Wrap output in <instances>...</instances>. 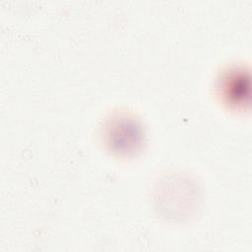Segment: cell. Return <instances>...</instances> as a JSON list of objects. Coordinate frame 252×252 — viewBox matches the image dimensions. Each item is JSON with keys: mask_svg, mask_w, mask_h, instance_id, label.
Masks as SVG:
<instances>
[{"mask_svg": "<svg viewBox=\"0 0 252 252\" xmlns=\"http://www.w3.org/2000/svg\"><path fill=\"white\" fill-rule=\"evenodd\" d=\"M220 93L231 104H243L248 95V77L243 70H232L220 82Z\"/></svg>", "mask_w": 252, "mask_h": 252, "instance_id": "7a4b0ae2", "label": "cell"}, {"mask_svg": "<svg viewBox=\"0 0 252 252\" xmlns=\"http://www.w3.org/2000/svg\"><path fill=\"white\" fill-rule=\"evenodd\" d=\"M104 136L109 149L118 154L136 151L142 141L140 126L135 120L125 116L110 119L105 126Z\"/></svg>", "mask_w": 252, "mask_h": 252, "instance_id": "6da1fadb", "label": "cell"}]
</instances>
